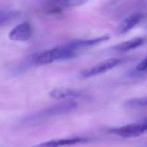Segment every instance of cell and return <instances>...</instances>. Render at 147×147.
Returning a JSON list of instances; mask_svg holds the SVG:
<instances>
[{"instance_id": "9", "label": "cell", "mask_w": 147, "mask_h": 147, "mask_svg": "<svg viewBox=\"0 0 147 147\" xmlns=\"http://www.w3.org/2000/svg\"><path fill=\"white\" fill-rule=\"evenodd\" d=\"M87 141V139L84 138H72L53 140L42 142L43 147H62L65 146H70L79 143H83Z\"/></svg>"}, {"instance_id": "15", "label": "cell", "mask_w": 147, "mask_h": 147, "mask_svg": "<svg viewBox=\"0 0 147 147\" xmlns=\"http://www.w3.org/2000/svg\"><path fill=\"white\" fill-rule=\"evenodd\" d=\"M142 122L144 123V124L145 125V126L146 127V129H147V118L144 119V120H142Z\"/></svg>"}, {"instance_id": "13", "label": "cell", "mask_w": 147, "mask_h": 147, "mask_svg": "<svg viewBox=\"0 0 147 147\" xmlns=\"http://www.w3.org/2000/svg\"><path fill=\"white\" fill-rule=\"evenodd\" d=\"M136 69L138 71L147 72V57L142 60L137 64Z\"/></svg>"}, {"instance_id": "5", "label": "cell", "mask_w": 147, "mask_h": 147, "mask_svg": "<svg viewBox=\"0 0 147 147\" xmlns=\"http://www.w3.org/2000/svg\"><path fill=\"white\" fill-rule=\"evenodd\" d=\"M32 33L30 24L28 22H24L13 28L10 32L9 37L13 41H25L30 38Z\"/></svg>"}, {"instance_id": "12", "label": "cell", "mask_w": 147, "mask_h": 147, "mask_svg": "<svg viewBox=\"0 0 147 147\" xmlns=\"http://www.w3.org/2000/svg\"><path fill=\"white\" fill-rule=\"evenodd\" d=\"M64 6L68 7H76L83 5L86 3V1L82 0H69V1H63Z\"/></svg>"}, {"instance_id": "8", "label": "cell", "mask_w": 147, "mask_h": 147, "mask_svg": "<svg viewBox=\"0 0 147 147\" xmlns=\"http://www.w3.org/2000/svg\"><path fill=\"white\" fill-rule=\"evenodd\" d=\"M49 95L55 99H72L79 96V92L67 87H56L50 91Z\"/></svg>"}, {"instance_id": "4", "label": "cell", "mask_w": 147, "mask_h": 147, "mask_svg": "<svg viewBox=\"0 0 147 147\" xmlns=\"http://www.w3.org/2000/svg\"><path fill=\"white\" fill-rule=\"evenodd\" d=\"M111 133L125 138H133L138 137L145 131L147 129L142 122L130 123L121 127L111 129Z\"/></svg>"}, {"instance_id": "2", "label": "cell", "mask_w": 147, "mask_h": 147, "mask_svg": "<svg viewBox=\"0 0 147 147\" xmlns=\"http://www.w3.org/2000/svg\"><path fill=\"white\" fill-rule=\"evenodd\" d=\"M77 103L73 101H65L61 103L51 106L40 110L32 116H30V119H36L42 117H47L54 115H59L68 114L77 107Z\"/></svg>"}, {"instance_id": "11", "label": "cell", "mask_w": 147, "mask_h": 147, "mask_svg": "<svg viewBox=\"0 0 147 147\" xmlns=\"http://www.w3.org/2000/svg\"><path fill=\"white\" fill-rule=\"evenodd\" d=\"M20 14L17 10H3L0 11V26H2L17 18Z\"/></svg>"}, {"instance_id": "3", "label": "cell", "mask_w": 147, "mask_h": 147, "mask_svg": "<svg viewBox=\"0 0 147 147\" xmlns=\"http://www.w3.org/2000/svg\"><path fill=\"white\" fill-rule=\"evenodd\" d=\"M121 61V59L119 58H110L106 59L92 67L83 70L81 72L80 76L83 78H87L101 74L114 68L119 65Z\"/></svg>"}, {"instance_id": "6", "label": "cell", "mask_w": 147, "mask_h": 147, "mask_svg": "<svg viewBox=\"0 0 147 147\" xmlns=\"http://www.w3.org/2000/svg\"><path fill=\"white\" fill-rule=\"evenodd\" d=\"M144 15L141 13H134L124 19L118 25L117 28V32L119 34H125L138 24H139L143 19Z\"/></svg>"}, {"instance_id": "14", "label": "cell", "mask_w": 147, "mask_h": 147, "mask_svg": "<svg viewBox=\"0 0 147 147\" xmlns=\"http://www.w3.org/2000/svg\"><path fill=\"white\" fill-rule=\"evenodd\" d=\"M142 102H143V104L144 105V106H146L147 105V97L144 98L142 99Z\"/></svg>"}, {"instance_id": "10", "label": "cell", "mask_w": 147, "mask_h": 147, "mask_svg": "<svg viewBox=\"0 0 147 147\" xmlns=\"http://www.w3.org/2000/svg\"><path fill=\"white\" fill-rule=\"evenodd\" d=\"M144 42L145 40L142 37L133 38L115 45L113 49L118 52H126L141 46Z\"/></svg>"}, {"instance_id": "7", "label": "cell", "mask_w": 147, "mask_h": 147, "mask_svg": "<svg viewBox=\"0 0 147 147\" xmlns=\"http://www.w3.org/2000/svg\"><path fill=\"white\" fill-rule=\"evenodd\" d=\"M109 36L108 35H103L100 37H95L91 39H81V40H75L67 43L65 45L68 48L72 49L75 51L78 49L95 45L97 44L105 41L109 40Z\"/></svg>"}, {"instance_id": "1", "label": "cell", "mask_w": 147, "mask_h": 147, "mask_svg": "<svg viewBox=\"0 0 147 147\" xmlns=\"http://www.w3.org/2000/svg\"><path fill=\"white\" fill-rule=\"evenodd\" d=\"M76 55L75 51L64 45L42 52L35 59V63L38 65H45L59 60L73 59Z\"/></svg>"}]
</instances>
